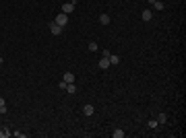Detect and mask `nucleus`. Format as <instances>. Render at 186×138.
<instances>
[{"label":"nucleus","instance_id":"nucleus-20","mask_svg":"<svg viewBox=\"0 0 186 138\" xmlns=\"http://www.w3.org/2000/svg\"><path fill=\"white\" fill-rule=\"evenodd\" d=\"M0 68H2V58H0Z\"/></svg>","mask_w":186,"mask_h":138},{"label":"nucleus","instance_id":"nucleus-10","mask_svg":"<svg viewBox=\"0 0 186 138\" xmlns=\"http://www.w3.org/2000/svg\"><path fill=\"white\" fill-rule=\"evenodd\" d=\"M99 23L101 25H110V15H99Z\"/></svg>","mask_w":186,"mask_h":138},{"label":"nucleus","instance_id":"nucleus-9","mask_svg":"<svg viewBox=\"0 0 186 138\" xmlns=\"http://www.w3.org/2000/svg\"><path fill=\"white\" fill-rule=\"evenodd\" d=\"M108 60H110V64H114V66H116V64H120V56H116V54H110Z\"/></svg>","mask_w":186,"mask_h":138},{"label":"nucleus","instance_id":"nucleus-11","mask_svg":"<svg viewBox=\"0 0 186 138\" xmlns=\"http://www.w3.org/2000/svg\"><path fill=\"white\" fill-rule=\"evenodd\" d=\"M151 6H153L155 10H164V2H161V0H155V2H153Z\"/></svg>","mask_w":186,"mask_h":138},{"label":"nucleus","instance_id":"nucleus-3","mask_svg":"<svg viewBox=\"0 0 186 138\" xmlns=\"http://www.w3.org/2000/svg\"><path fill=\"white\" fill-rule=\"evenodd\" d=\"M62 29H64V27H60V25H56V23H54V21L50 23V33H52V35H62Z\"/></svg>","mask_w":186,"mask_h":138},{"label":"nucleus","instance_id":"nucleus-5","mask_svg":"<svg viewBox=\"0 0 186 138\" xmlns=\"http://www.w3.org/2000/svg\"><path fill=\"white\" fill-rule=\"evenodd\" d=\"M93 113H95V107L93 105H85L83 107V116H93Z\"/></svg>","mask_w":186,"mask_h":138},{"label":"nucleus","instance_id":"nucleus-2","mask_svg":"<svg viewBox=\"0 0 186 138\" xmlns=\"http://www.w3.org/2000/svg\"><path fill=\"white\" fill-rule=\"evenodd\" d=\"M75 4H77V2H73V0H71V2H64V4H62V12H64V15H71V12L75 10Z\"/></svg>","mask_w":186,"mask_h":138},{"label":"nucleus","instance_id":"nucleus-19","mask_svg":"<svg viewBox=\"0 0 186 138\" xmlns=\"http://www.w3.org/2000/svg\"><path fill=\"white\" fill-rule=\"evenodd\" d=\"M157 126V120H149V128H155Z\"/></svg>","mask_w":186,"mask_h":138},{"label":"nucleus","instance_id":"nucleus-4","mask_svg":"<svg viewBox=\"0 0 186 138\" xmlns=\"http://www.w3.org/2000/svg\"><path fill=\"white\" fill-rule=\"evenodd\" d=\"M141 19H143V21H147V23H149V21H151V19H153V10H149V8H145V10H143V12H141Z\"/></svg>","mask_w":186,"mask_h":138},{"label":"nucleus","instance_id":"nucleus-8","mask_svg":"<svg viewBox=\"0 0 186 138\" xmlns=\"http://www.w3.org/2000/svg\"><path fill=\"white\" fill-rule=\"evenodd\" d=\"M64 83H75V74L73 72H64V78H62Z\"/></svg>","mask_w":186,"mask_h":138},{"label":"nucleus","instance_id":"nucleus-16","mask_svg":"<svg viewBox=\"0 0 186 138\" xmlns=\"http://www.w3.org/2000/svg\"><path fill=\"white\" fill-rule=\"evenodd\" d=\"M17 138H27V134H23V132H13Z\"/></svg>","mask_w":186,"mask_h":138},{"label":"nucleus","instance_id":"nucleus-14","mask_svg":"<svg viewBox=\"0 0 186 138\" xmlns=\"http://www.w3.org/2000/svg\"><path fill=\"white\" fill-rule=\"evenodd\" d=\"M87 48H89V52H97V50H99L95 41H89V45H87Z\"/></svg>","mask_w":186,"mask_h":138},{"label":"nucleus","instance_id":"nucleus-15","mask_svg":"<svg viewBox=\"0 0 186 138\" xmlns=\"http://www.w3.org/2000/svg\"><path fill=\"white\" fill-rule=\"evenodd\" d=\"M0 113H6V101L0 97Z\"/></svg>","mask_w":186,"mask_h":138},{"label":"nucleus","instance_id":"nucleus-6","mask_svg":"<svg viewBox=\"0 0 186 138\" xmlns=\"http://www.w3.org/2000/svg\"><path fill=\"white\" fill-rule=\"evenodd\" d=\"M66 93L75 95V93H77V85H75V83H68V85H66Z\"/></svg>","mask_w":186,"mask_h":138},{"label":"nucleus","instance_id":"nucleus-7","mask_svg":"<svg viewBox=\"0 0 186 138\" xmlns=\"http://www.w3.org/2000/svg\"><path fill=\"white\" fill-rule=\"evenodd\" d=\"M110 66H112V64H110L108 58H101V60H99V68H101V70H106V68H110Z\"/></svg>","mask_w":186,"mask_h":138},{"label":"nucleus","instance_id":"nucleus-13","mask_svg":"<svg viewBox=\"0 0 186 138\" xmlns=\"http://www.w3.org/2000/svg\"><path fill=\"white\" fill-rule=\"evenodd\" d=\"M168 122V116H166V113H159V116H157V124H166Z\"/></svg>","mask_w":186,"mask_h":138},{"label":"nucleus","instance_id":"nucleus-1","mask_svg":"<svg viewBox=\"0 0 186 138\" xmlns=\"http://www.w3.org/2000/svg\"><path fill=\"white\" fill-rule=\"evenodd\" d=\"M54 23H56V25H60V27H66V25H68V17H66L64 12H60V15L54 19Z\"/></svg>","mask_w":186,"mask_h":138},{"label":"nucleus","instance_id":"nucleus-12","mask_svg":"<svg viewBox=\"0 0 186 138\" xmlns=\"http://www.w3.org/2000/svg\"><path fill=\"white\" fill-rule=\"evenodd\" d=\"M112 136H114V138H124V130H118V128H116V130L112 132Z\"/></svg>","mask_w":186,"mask_h":138},{"label":"nucleus","instance_id":"nucleus-17","mask_svg":"<svg viewBox=\"0 0 186 138\" xmlns=\"http://www.w3.org/2000/svg\"><path fill=\"white\" fill-rule=\"evenodd\" d=\"M110 54H112L110 50H103V52H101V56H103V58H110Z\"/></svg>","mask_w":186,"mask_h":138},{"label":"nucleus","instance_id":"nucleus-18","mask_svg":"<svg viewBox=\"0 0 186 138\" xmlns=\"http://www.w3.org/2000/svg\"><path fill=\"white\" fill-rule=\"evenodd\" d=\"M66 85H68V83H64V80H62V83H58V87H60L62 91H66Z\"/></svg>","mask_w":186,"mask_h":138}]
</instances>
